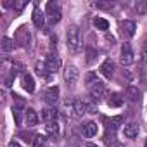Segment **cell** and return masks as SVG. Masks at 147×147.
I'll list each match as a JSON object with an SVG mask.
<instances>
[{"label":"cell","mask_w":147,"mask_h":147,"mask_svg":"<svg viewBox=\"0 0 147 147\" xmlns=\"http://www.w3.org/2000/svg\"><path fill=\"white\" fill-rule=\"evenodd\" d=\"M19 73H23V64H19V62H14L12 64V69H11V75L16 78Z\"/></svg>","instance_id":"cell-28"},{"label":"cell","mask_w":147,"mask_h":147,"mask_svg":"<svg viewBox=\"0 0 147 147\" xmlns=\"http://www.w3.org/2000/svg\"><path fill=\"white\" fill-rule=\"evenodd\" d=\"M14 45H16V42H14V40H11L9 36H4V38H2V42H0L2 52H11V50H14Z\"/></svg>","instance_id":"cell-22"},{"label":"cell","mask_w":147,"mask_h":147,"mask_svg":"<svg viewBox=\"0 0 147 147\" xmlns=\"http://www.w3.org/2000/svg\"><path fill=\"white\" fill-rule=\"evenodd\" d=\"M119 28H121V33L126 36V38H131L135 35V30H137V24L131 21V19H125L119 23Z\"/></svg>","instance_id":"cell-7"},{"label":"cell","mask_w":147,"mask_h":147,"mask_svg":"<svg viewBox=\"0 0 147 147\" xmlns=\"http://www.w3.org/2000/svg\"><path fill=\"white\" fill-rule=\"evenodd\" d=\"M94 26L97 30H100V31H107L109 30V21L104 19V18H95L94 19Z\"/></svg>","instance_id":"cell-23"},{"label":"cell","mask_w":147,"mask_h":147,"mask_svg":"<svg viewBox=\"0 0 147 147\" xmlns=\"http://www.w3.org/2000/svg\"><path fill=\"white\" fill-rule=\"evenodd\" d=\"M45 14L49 18V24L50 26L57 24L61 21V7H59V4L54 2V0H52V2H49L47 7H45Z\"/></svg>","instance_id":"cell-3"},{"label":"cell","mask_w":147,"mask_h":147,"mask_svg":"<svg viewBox=\"0 0 147 147\" xmlns=\"http://www.w3.org/2000/svg\"><path fill=\"white\" fill-rule=\"evenodd\" d=\"M126 97H128V100H131V102H137V100L140 99V90H138V87H133V85H130V87L126 88Z\"/></svg>","instance_id":"cell-20"},{"label":"cell","mask_w":147,"mask_h":147,"mask_svg":"<svg viewBox=\"0 0 147 147\" xmlns=\"http://www.w3.org/2000/svg\"><path fill=\"white\" fill-rule=\"evenodd\" d=\"M57 99H59V87H50L45 92V102L50 104V106H54L57 102Z\"/></svg>","instance_id":"cell-11"},{"label":"cell","mask_w":147,"mask_h":147,"mask_svg":"<svg viewBox=\"0 0 147 147\" xmlns=\"http://www.w3.org/2000/svg\"><path fill=\"white\" fill-rule=\"evenodd\" d=\"M85 82H87L88 85H94V83H95V82H99V80H97V75H95V73H87Z\"/></svg>","instance_id":"cell-31"},{"label":"cell","mask_w":147,"mask_h":147,"mask_svg":"<svg viewBox=\"0 0 147 147\" xmlns=\"http://www.w3.org/2000/svg\"><path fill=\"white\" fill-rule=\"evenodd\" d=\"M138 125H135V123H130V125H125V128H123V133H125V137L126 138H135L137 135H138Z\"/></svg>","instance_id":"cell-17"},{"label":"cell","mask_w":147,"mask_h":147,"mask_svg":"<svg viewBox=\"0 0 147 147\" xmlns=\"http://www.w3.org/2000/svg\"><path fill=\"white\" fill-rule=\"evenodd\" d=\"M45 66H47V71H49V73H55V71L61 67V57L55 55V54L47 55V59H45Z\"/></svg>","instance_id":"cell-9"},{"label":"cell","mask_w":147,"mask_h":147,"mask_svg":"<svg viewBox=\"0 0 147 147\" xmlns=\"http://www.w3.org/2000/svg\"><path fill=\"white\" fill-rule=\"evenodd\" d=\"M36 75H38V76H43V78L49 75V71H47V66H45V62H43V64H42V62H38V64H36Z\"/></svg>","instance_id":"cell-27"},{"label":"cell","mask_w":147,"mask_h":147,"mask_svg":"<svg viewBox=\"0 0 147 147\" xmlns=\"http://www.w3.org/2000/svg\"><path fill=\"white\" fill-rule=\"evenodd\" d=\"M87 113H90V114H95V113H97V107H95L94 104H87Z\"/></svg>","instance_id":"cell-33"},{"label":"cell","mask_w":147,"mask_h":147,"mask_svg":"<svg viewBox=\"0 0 147 147\" xmlns=\"http://www.w3.org/2000/svg\"><path fill=\"white\" fill-rule=\"evenodd\" d=\"M145 147H147V138H145Z\"/></svg>","instance_id":"cell-38"},{"label":"cell","mask_w":147,"mask_h":147,"mask_svg":"<svg viewBox=\"0 0 147 147\" xmlns=\"http://www.w3.org/2000/svg\"><path fill=\"white\" fill-rule=\"evenodd\" d=\"M104 144L106 145H114L116 144V130H111V128L106 130V133H104Z\"/></svg>","instance_id":"cell-21"},{"label":"cell","mask_w":147,"mask_h":147,"mask_svg":"<svg viewBox=\"0 0 147 147\" xmlns=\"http://www.w3.org/2000/svg\"><path fill=\"white\" fill-rule=\"evenodd\" d=\"M142 52H144V55H147V35H145V38H144V45H142Z\"/></svg>","instance_id":"cell-34"},{"label":"cell","mask_w":147,"mask_h":147,"mask_svg":"<svg viewBox=\"0 0 147 147\" xmlns=\"http://www.w3.org/2000/svg\"><path fill=\"white\" fill-rule=\"evenodd\" d=\"M66 38H67V49L71 54H78L82 50V35L76 26H69Z\"/></svg>","instance_id":"cell-1"},{"label":"cell","mask_w":147,"mask_h":147,"mask_svg":"<svg viewBox=\"0 0 147 147\" xmlns=\"http://www.w3.org/2000/svg\"><path fill=\"white\" fill-rule=\"evenodd\" d=\"M85 147H97V145H95V144H92V142H90V144H87V145H85Z\"/></svg>","instance_id":"cell-36"},{"label":"cell","mask_w":147,"mask_h":147,"mask_svg":"<svg viewBox=\"0 0 147 147\" xmlns=\"http://www.w3.org/2000/svg\"><path fill=\"white\" fill-rule=\"evenodd\" d=\"M95 59H97V50L94 47H87V62L92 64Z\"/></svg>","instance_id":"cell-25"},{"label":"cell","mask_w":147,"mask_h":147,"mask_svg":"<svg viewBox=\"0 0 147 147\" xmlns=\"http://www.w3.org/2000/svg\"><path fill=\"white\" fill-rule=\"evenodd\" d=\"M33 144H35V147H43V145L47 144V135H42V133L35 135V140H33Z\"/></svg>","instance_id":"cell-26"},{"label":"cell","mask_w":147,"mask_h":147,"mask_svg":"<svg viewBox=\"0 0 147 147\" xmlns=\"http://www.w3.org/2000/svg\"><path fill=\"white\" fill-rule=\"evenodd\" d=\"M57 116H59V113H57L55 107H47V109H43V113H42V118H43L47 123L57 121Z\"/></svg>","instance_id":"cell-14"},{"label":"cell","mask_w":147,"mask_h":147,"mask_svg":"<svg viewBox=\"0 0 147 147\" xmlns=\"http://www.w3.org/2000/svg\"><path fill=\"white\" fill-rule=\"evenodd\" d=\"M135 11L138 14H147V0H138L135 4Z\"/></svg>","instance_id":"cell-24"},{"label":"cell","mask_w":147,"mask_h":147,"mask_svg":"<svg viewBox=\"0 0 147 147\" xmlns=\"http://www.w3.org/2000/svg\"><path fill=\"white\" fill-rule=\"evenodd\" d=\"M97 131H99V125H97L95 121H87V123L82 125V133H83V137H87V138L95 137Z\"/></svg>","instance_id":"cell-8"},{"label":"cell","mask_w":147,"mask_h":147,"mask_svg":"<svg viewBox=\"0 0 147 147\" xmlns=\"http://www.w3.org/2000/svg\"><path fill=\"white\" fill-rule=\"evenodd\" d=\"M12 5H14V11H16V12H21V11L26 7V2H23V0H14Z\"/></svg>","instance_id":"cell-30"},{"label":"cell","mask_w":147,"mask_h":147,"mask_svg":"<svg viewBox=\"0 0 147 147\" xmlns=\"http://www.w3.org/2000/svg\"><path fill=\"white\" fill-rule=\"evenodd\" d=\"M119 61L123 66H130L133 62V52H131V47L130 43H123L121 45V55H119Z\"/></svg>","instance_id":"cell-6"},{"label":"cell","mask_w":147,"mask_h":147,"mask_svg":"<svg viewBox=\"0 0 147 147\" xmlns=\"http://www.w3.org/2000/svg\"><path fill=\"white\" fill-rule=\"evenodd\" d=\"M114 147H125L123 144H114Z\"/></svg>","instance_id":"cell-37"},{"label":"cell","mask_w":147,"mask_h":147,"mask_svg":"<svg viewBox=\"0 0 147 147\" xmlns=\"http://www.w3.org/2000/svg\"><path fill=\"white\" fill-rule=\"evenodd\" d=\"M12 116H14V121H16V125H21V123H23L21 109H16V107H12Z\"/></svg>","instance_id":"cell-29"},{"label":"cell","mask_w":147,"mask_h":147,"mask_svg":"<svg viewBox=\"0 0 147 147\" xmlns=\"http://www.w3.org/2000/svg\"><path fill=\"white\" fill-rule=\"evenodd\" d=\"M64 107H66V113L73 118H80L87 111V104L80 99H66Z\"/></svg>","instance_id":"cell-2"},{"label":"cell","mask_w":147,"mask_h":147,"mask_svg":"<svg viewBox=\"0 0 147 147\" xmlns=\"http://www.w3.org/2000/svg\"><path fill=\"white\" fill-rule=\"evenodd\" d=\"M9 147H21V145H19L16 140H12V142H9Z\"/></svg>","instance_id":"cell-35"},{"label":"cell","mask_w":147,"mask_h":147,"mask_svg":"<svg viewBox=\"0 0 147 147\" xmlns=\"http://www.w3.org/2000/svg\"><path fill=\"white\" fill-rule=\"evenodd\" d=\"M95 7H97V9H111L113 4H111V2H97Z\"/></svg>","instance_id":"cell-32"},{"label":"cell","mask_w":147,"mask_h":147,"mask_svg":"<svg viewBox=\"0 0 147 147\" xmlns=\"http://www.w3.org/2000/svg\"><path fill=\"white\" fill-rule=\"evenodd\" d=\"M45 131H47V135H49L52 140L59 138V125H57V121L47 123V125H45Z\"/></svg>","instance_id":"cell-15"},{"label":"cell","mask_w":147,"mask_h":147,"mask_svg":"<svg viewBox=\"0 0 147 147\" xmlns=\"http://www.w3.org/2000/svg\"><path fill=\"white\" fill-rule=\"evenodd\" d=\"M107 106H109V107H121V106H123V95L118 94V92L111 94L109 99H107Z\"/></svg>","instance_id":"cell-16"},{"label":"cell","mask_w":147,"mask_h":147,"mask_svg":"<svg viewBox=\"0 0 147 147\" xmlns=\"http://www.w3.org/2000/svg\"><path fill=\"white\" fill-rule=\"evenodd\" d=\"M23 88L28 94H33L35 92V80H33L31 75H23Z\"/></svg>","instance_id":"cell-18"},{"label":"cell","mask_w":147,"mask_h":147,"mask_svg":"<svg viewBox=\"0 0 147 147\" xmlns=\"http://www.w3.org/2000/svg\"><path fill=\"white\" fill-rule=\"evenodd\" d=\"M100 73H102L106 78H111V76L114 75V62H113L111 59L104 61V62L100 64Z\"/></svg>","instance_id":"cell-12"},{"label":"cell","mask_w":147,"mask_h":147,"mask_svg":"<svg viewBox=\"0 0 147 147\" xmlns=\"http://www.w3.org/2000/svg\"><path fill=\"white\" fill-rule=\"evenodd\" d=\"M104 95H106V85H104L102 82H95V83L90 87V97H92L95 102H99V100L104 99Z\"/></svg>","instance_id":"cell-5"},{"label":"cell","mask_w":147,"mask_h":147,"mask_svg":"<svg viewBox=\"0 0 147 147\" xmlns=\"http://www.w3.org/2000/svg\"><path fill=\"white\" fill-rule=\"evenodd\" d=\"M24 119H26V125H28V126L38 125V114H36V111L31 109V107H28L26 113H24Z\"/></svg>","instance_id":"cell-13"},{"label":"cell","mask_w":147,"mask_h":147,"mask_svg":"<svg viewBox=\"0 0 147 147\" xmlns=\"http://www.w3.org/2000/svg\"><path fill=\"white\" fill-rule=\"evenodd\" d=\"M31 18H33V24H35L36 28H43V24H45V14H43L42 11L35 9Z\"/></svg>","instance_id":"cell-19"},{"label":"cell","mask_w":147,"mask_h":147,"mask_svg":"<svg viewBox=\"0 0 147 147\" xmlns=\"http://www.w3.org/2000/svg\"><path fill=\"white\" fill-rule=\"evenodd\" d=\"M14 42H16L19 47H23V49L30 47L31 35H30V31H28L26 26H19V28L16 30V33H14Z\"/></svg>","instance_id":"cell-4"},{"label":"cell","mask_w":147,"mask_h":147,"mask_svg":"<svg viewBox=\"0 0 147 147\" xmlns=\"http://www.w3.org/2000/svg\"><path fill=\"white\" fill-rule=\"evenodd\" d=\"M78 76H80V73H78V69H76L75 66H69V67L64 71V80H66L67 85H75V83L78 82Z\"/></svg>","instance_id":"cell-10"}]
</instances>
